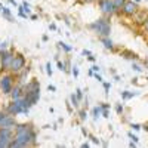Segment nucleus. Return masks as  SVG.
I'll use <instances>...</instances> for the list:
<instances>
[{
    "label": "nucleus",
    "mask_w": 148,
    "mask_h": 148,
    "mask_svg": "<svg viewBox=\"0 0 148 148\" xmlns=\"http://www.w3.org/2000/svg\"><path fill=\"white\" fill-rule=\"evenodd\" d=\"M15 133L12 138L9 147L10 148H22V147H31L37 144V133L31 125H18L14 127Z\"/></svg>",
    "instance_id": "nucleus-1"
},
{
    "label": "nucleus",
    "mask_w": 148,
    "mask_h": 148,
    "mask_svg": "<svg viewBox=\"0 0 148 148\" xmlns=\"http://www.w3.org/2000/svg\"><path fill=\"white\" fill-rule=\"evenodd\" d=\"M89 28L92 31H95L99 37H110V34H111V22L107 18H99V19L93 21L89 25Z\"/></svg>",
    "instance_id": "nucleus-2"
},
{
    "label": "nucleus",
    "mask_w": 148,
    "mask_h": 148,
    "mask_svg": "<svg viewBox=\"0 0 148 148\" xmlns=\"http://www.w3.org/2000/svg\"><path fill=\"white\" fill-rule=\"evenodd\" d=\"M14 82H15V77H14V73H6L0 77V90L3 92V95H9L12 88H14Z\"/></svg>",
    "instance_id": "nucleus-3"
},
{
    "label": "nucleus",
    "mask_w": 148,
    "mask_h": 148,
    "mask_svg": "<svg viewBox=\"0 0 148 148\" xmlns=\"http://www.w3.org/2000/svg\"><path fill=\"white\" fill-rule=\"evenodd\" d=\"M25 64H27V61H25V58H24V55L15 53L14 55V59H12V64H10L9 71L14 73V74H18L22 68H25Z\"/></svg>",
    "instance_id": "nucleus-4"
},
{
    "label": "nucleus",
    "mask_w": 148,
    "mask_h": 148,
    "mask_svg": "<svg viewBox=\"0 0 148 148\" xmlns=\"http://www.w3.org/2000/svg\"><path fill=\"white\" fill-rule=\"evenodd\" d=\"M14 52L12 51H0V67H2L3 71H9L10 68V64H12V59H14Z\"/></svg>",
    "instance_id": "nucleus-5"
},
{
    "label": "nucleus",
    "mask_w": 148,
    "mask_h": 148,
    "mask_svg": "<svg viewBox=\"0 0 148 148\" xmlns=\"http://www.w3.org/2000/svg\"><path fill=\"white\" fill-rule=\"evenodd\" d=\"M98 6H99V10L107 16H111L117 12L116 8H114L113 0H98Z\"/></svg>",
    "instance_id": "nucleus-6"
},
{
    "label": "nucleus",
    "mask_w": 148,
    "mask_h": 148,
    "mask_svg": "<svg viewBox=\"0 0 148 148\" xmlns=\"http://www.w3.org/2000/svg\"><path fill=\"white\" fill-rule=\"evenodd\" d=\"M121 12L126 16L136 15V12H138V3H135L133 0H126L125 5H123V8H121Z\"/></svg>",
    "instance_id": "nucleus-7"
},
{
    "label": "nucleus",
    "mask_w": 148,
    "mask_h": 148,
    "mask_svg": "<svg viewBox=\"0 0 148 148\" xmlns=\"http://www.w3.org/2000/svg\"><path fill=\"white\" fill-rule=\"evenodd\" d=\"M15 126H16V120H15L14 116L9 114V113H6L5 117L0 120V127H10V129H14Z\"/></svg>",
    "instance_id": "nucleus-8"
},
{
    "label": "nucleus",
    "mask_w": 148,
    "mask_h": 148,
    "mask_svg": "<svg viewBox=\"0 0 148 148\" xmlns=\"http://www.w3.org/2000/svg\"><path fill=\"white\" fill-rule=\"evenodd\" d=\"M9 95H10L12 99H19V98H22L24 95H25V90H24L22 86L16 84V86H14V88H12V90H10Z\"/></svg>",
    "instance_id": "nucleus-9"
},
{
    "label": "nucleus",
    "mask_w": 148,
    "mask_h": 148,
    "mask_svg": "<svg viewBox=\"0 0 148 148\" xmlns=\"http://www.w3.org/2000/svg\"><path fill=\"white\" fill-rule=\"evenodd\" d=\"M24 96H27L28 99L31 101V104L34 105L37 101L40 99V88H37V89H33V90H28V92H25V95Z\"/></svg>",
    "instance_id": "nucleus-10"
},
{
    "label": "nucleus",
    "mask_w": 148,
    "mask_h": 148,
    "mask_svg": "<svg viewBox=\"0 0 148 148\" xmlns=\"http://www.w3.org/2000/svg\"><path fill=\"white\" fill-rule=\"evenodd\" d=\"M101 42H102L104 47L110 49V51H113V49H114V43H113V40H111L110 37H101Z\"/></svg>",
    "instance_id": "nucleus-11"
},
{
    "label": "nucleus",
    "mask_w": 148,
    "mask_h": 148,
    "mask_svg": "<svg viewBox=\"0 0 148 148\" xmlns=\"http://www.w3.org/2000/svg\"><path fill=\"white\" fill-rule=\"evenodd\" d=\"M10 141H12V138H5V136H0V148H6V147H9Z\"/></svg>",
    "instance_id": "nucleus-12"
},
{
    "label": "nucleus",
    "mask_w": 148,
    "mask_h": 148,
    "mask_svg": "<svg viewBox=\"0 0 148 148\" xmlns=\"http://www.w3.org/2000/svg\"><path fill=\"white\" fill-rule=\"evenodd\" d=\"M136 95H138L136 92H129V90H125V92H121V98H123V99H130V98L136 96Z\"/></svg>",
    "instance_id": "nucleus-13"
},
{
    "label": "nucleus",
    "mask_w": 148,
    "mask_h": 148,
    "mask_svg": "<svg viewBox=\"0 0 148 148\" xmlns=\"http://www.w3.org/2000/svg\"><path fill=\"white\" fill-rule=\"evenodd\" d=\"M101 113H102L101 105H99V107H95V108L92 110V116H93V119H95V120H98V117L101 116Z\"/></svg>",
    "instance_id": "nucleus-14"
},
{
    "label": "nucleus",
    "mask_w": 148,
    "mask_h": 148,
    "mask_svg": "<svg viewBox=\"0 0 148 148\" xmlns=\"http://www.w3.org/2000/svg\"><path fill=\"white\" fill-rule=\"evenodd\" d=\"M125 2H126V0H113L114 8H116V10H117V12H119V10H121L123 5H125Z\"/></svg>",
    "instance_id": "nucleus-15"
},
{
    "label": "nucleus",
    "mask_w": 148,
    "mask_h": 148,
    "mask_svg": "<svg viewBox=\"0 0 148 148\" xmlns=\"http://www.w3.org/2000/svg\"><path fill=\"white\" fill-rule=\"evenodd\" d=\"M2 14H3V16L8 19V21H12V15H10V10L8 9V8H2Z\"/></svg>",
    "instance_id": "nucleus-16"
},
{
    "label": "nucleus",
    "mask_w": 148,
    "mask_h": 148,
    "mask_svg": "<svg viewBox=\"0 0 148 148\" xmlns=\"http://www.w3.org/2000/svg\"><path fill=\"white\" fill-rule=\"evenodd\" d=\"M70 101H71V105H74L76 108L80 105V104H79V98H77V95H74V93L70 96Z\"/></svg>",
    "instance_id": "nucleus-17"
},
{
    "label": "nucleus",
    "mask_w": 148,
    "mask_h": 148,
    "mask_svg": "<svg viewBox=\"0 0 148 148\" xmlns=\"http://www.w3.org/2000/svg\"><path fill=\"white\" fill-rule=\"evenodd\" d=\"M58 45H59L61 49H64L65 52H70V51H71V46H68V45H65V43H62V42H59Z\"/></svg>",
    "instance_id": "nucleus-18"
},
{
    "label": "nucleus",
    "mask_w": 148,
    "mask_h": 148,
    "mask_svg": "<svg viewBox=\"0 0 148 148\" xmlns=\"http://www.w3.org/2000/svg\"><path fill=\"white\" fill-rule=\"evenodd\" d=\"M22 8H24V12H25L27 15H28L30 12H31V9H30V5H28L27 2H24V3H22Z\"/></svg>",
    "instance_id": "nucleus-19"
},
{
    "label": "nucleus",
    "mask_w": 148,
    "mask_h": 148,
    "mask_svg": "<svg viewBox=\"0 0 148 148\" xmlns=\"http://www.w3.org/2000/svg\"><path fill=\"white\" fill-rule=\"evenodd\" d=\"M123 55H126L125 58H129V59H135V58H136V55L132 53V52H123Z\"/></svg>",
    "instance_id": "nucleus-20"
},
{
    "label": "nucleus",
    "mask_w": 148,
    "mask_h": 148,
    "mask_svg": "<svg viewBox=\"0 0 148 148\" xmlns=\"http://www.w3.org/2000/svg\"><path fill=\"white\" fill-rule=\"evenodd\" d=\"M127 135H129V138H130V139H132V141H133V142H138V141H139V138H138V136H136V135H133V133H132V132H129V133H127Z\"/></svg>",
    "instance_id": "nucleus-21"
},
{
    "label": "nucleus",
    "mask_w": 148,
    "mask_h": 148,
    "mask_svg": "<svg viewBox=\"0 0 148 148\" xmlns=\"http://www.w3.org/2000/svg\"><path fill=\"white\" fill-rule=\"evenodd\" d=\"M101 116H102V117H105V119H108V117H110V111H108V108H102Z\"/></svg>",
    "instance_id": "nucleus-22"
},
{
    "label": "nucleus",
    "mask_w": 148,
    "mask_h": 148,
    "mask_svg": "<svg viewBox=\"0 0 148 148\" xmlns=\"http://www.w3.org/2000/svg\"><path fill=\"white\" fill-rule=\"evenodd\" d=\"M86 119H88V114H86L84 110H82L80 111V120H86Z\"/></svg>",
    "instance_id": "nucleus-23"
},
{
    "label": "nucleus",
    "mask_w": 148,
    "mask_h": 148,
    "mask_svg": "<svg viewBox=\"0 0 148 148\" xmlns=\"http://www.w3.org/2000/svg\"><path fill=\"white\" fill-rule=\"evenodd\" d=\"M46 71H47L49 76H52V67H51V62H47V64H46Z\"/></svg>",
    "instance_id": "nucleus-24"
},
{
    "label": "nucleus",
    "mask_w": 148,
    "mask_h": 148,
    "mask_svg": "<svg viewBox=\"0 0 148 148\" xmlns=\"http://www.w3.org/2000/svg\"><path fill=\"white\" fill-rule=\"evenodd\" d=\"M130 127H132L133 130H139V129H141V125H138V123H132Z\"/></svg>",
    "instance_id": "nucleus-25"
},
{
    "label": "nucleus",
    "mask_w": 148,
    "mask_h": 148,
    "mask_svg": "<svg viewBox=\"0 0 148 148\" xmlns=\"http://www.w3.org/2000/svg\"><path fill=\"white\" fill-rule=\"evenodd\" d=\"M71 73H73V76H74V77H77V76H79V68H77V67H73Z\"/></svg>",
    "instance_id": "nucleus-26"
},
{
    "label": "nucleus",
    "mask_w": 148,
    "mask_h": 148,
    "mask_svg": "<svg viewBox=\"0 0 148 148\" xmlns=\"http://www.w3.org/2000/svg\"><path fill=\"white\" fill-rule=\"evenodd\" d=\"M132 68H133L135 71H138V73H141V71H142V68H141L138 64H132Z\"/></svg>",
    "instance_id": "nucleus-27"
},
{
    "label": "nucleus",
    "mask_w": 148,
    "mask_h": 148,
    "mask_svg": "<svg viewBox=\"0 0 148 148\" xmlns=\"http://www.w3.org/2000/svg\"><path fill=\"white\" fill-rule=\"evenodd\" d=\"M58 68L61 70V71H65L67 68H65V64L64 62H58Z\"/></svg>",
    "instance_id": "nucleus-28"
},
{
    "label": "nucleus",
    "mask_w": 148,
    "mask_h": 148,
    "mask_svg": "<svg viewBox=\"0 0 148 148\" xmlns=\"http://www.w3.org/2000/svg\"><path fill=\"white\" fill-rule=\"evenodd\" d=\"M116 111H117L119 114H123V111H125V110H123V105H117L116 107Z\"/></svg>",
    "instance_id": "nucleus-29"
},
{
    "label": "nucleus",
    "mask_w": 148,
    "mask_h": 148,
    "mask_svg": "<svg viewBox=\"0 0 148 148\" xmlns=\"http://www.w3.org/2000/svg\"><path fill=\"white\" fill-rule=\"evenodd\" d=\"M89 138L92 139V142H93V144H98V145H99V144H101V141H99V139H98V138H95V136H89Z\"/></svg>",
    "instance_id": "nucleus-30"
},
{
    "label": "nucleus",
    "mask_w": 148,
    "mask_h": 148,
    "mask_svg": "<svg viewBox=\"0 0 148 148\" xmlns=\"http://www.w3.org/2000/svg\"><path fill=\"white\" fill-rule=\"evenodd\" d=\"M5 49H8V43L6 42H3L2 45H0V51H5Z\"/></svg>",
    "instance_id": "nucleus-31"
},
{
    "label": "nucleus",
    "mask_w": 148,
    "mask_h": 148,
    "mask_svg": "<svg viewBox=\"0 0 148 148\" xmlns=\"http://www.w3.org/2000/svg\"><path fill=\"white\" fill-rule=\"evenodd\" d=\"M76 95H77V98H79V99H82V98H83V92H82L80 89H77V92H76Z\"/></svg>",
    "instance_id": "nucleus-32"
},
{
    "label": "nucleus",
    "mask_w": 148,
    "mask_h": 148,
    "mask_svg": "<svg viewBox=\"0 0 148 148\" xmlns=\"http://www.w3.org/2000/svg\"><path fill=\"white\" fill-rule=\"evenodd\" d=\"M104 89H105V93H108V90H110V83H104Z\"/></svg>",
    "instance_id": "nucleus-33"
},
{
    "label": "nucleus",
    "mask_w": 148,
    "mask_h": 148,
    "mask_svg": "<svg viewBox=\"0 0 148 148\" xmlns=\"http://www.w3.org/2000/svg\"><path fill=\"white\" fill-rule=\"evenodd\" d=\"M95 79H96L98 82H102V77H101V76H99V74H98V73L95 74Z\"/></svg>",
    "instance_id": "nucleus-34"
},
{
    "label": "nucleus",
    "mask_w": 148,
    "mask_h": 148,
    "mask_svg": "<svg viewBox=\"0 0 148 148\" xmlns=\"http://www.w3.org/2000/svg\"><path fill=\"white\" fill-rule=\"evenodd\" d=\"M144 21H145V22H144V28L148 31V18H147V19H144Z\"/></svg>",
    "instance_id": "nucleus-35"
},
{
    "label": "nucleus",
    "mask_w": 148,
    "mask_h": 148,
    "mask_svg": "<svg viewBox=\"0 0 148 148\" xmlns=\"http://www.w3.org/2000/svg\"><path fill=\"white\" fill-rule=\"evenodd\" d=\"M92 70H93V73H98V71H99V67H98V65H93Z\"/></svg>",
    "instance_id": "nucleus-36"
},
{
    "label": "nucleus",
    "mask_w": 148,
    "mask_h": 148,
    "mask_svg": "<svg viewBox=\"0 0 148 148\" xmlns=\"http://www.w3.org/2000/svg\"><path fill=\"white\" fill-rule=\"evenodd\" d=\"M49 90H52V92H55V86H52V84H49V88H47Z\"/></svg>",
    "instance_id": "nucleus-37"
},
{
    "label": "nucleus",
    "mask_w": 148,
    "mask_h": 148,
    "mask_svg": "<svg viewBox=\"0 0 148 148\" xmlns=\"http://www.w3.org/2000/svg\"><path fill=\"white\" fill-rule=\"evenodd\" d=\"M82 148H89V144H88V142H84V144H82Z\"/></svg>",
    "instance_id": "nucleus-38"
},
{
    "label": "nucleus",
    "mask_w": 148,
    "mask_h": 148,
    "mask_svg": "<svg viewBox=\"0 0 148 148\" xmlns=\"http://www.w3.org/2000/svg\"><path fill=\"white\" fill-rule=\"evenodd\" d=\"M49 28H51V30H56V27H55V24H51V25H49Z\"/></svg>",
    "instance_id": "nucleus-39"
},
{
    "label": "nucleus",
    "mask_w": 148,
    "mask_h": 148,
    "mask_svg": "<svg viewBox=\"0 0 148 148\" xmlns=\"http://www.w3.org/2000/svg\"><path fill=\"white\" fill-rule=\"evenodd\" d=\"M5 114H6V113H3V111H0V120H2V119L5 117Z\"/></svg>",
    "instance_id": "nucleus-40"
},
{
    "label": "nucleus",
    "mask_w": 148,
    "mask_h": 148,
    "mask_svg": "<svg viewBox=\"0 0 148 148\" xmlns=\"http://www.w3.org/2000/svg\"><path fill=\"white\" fill-rule=\"evenodd\" d=\"M82 53H83V55H88V56H89V55H90V52H89V51H83V52H82Z\"/></svg>",
    "instance_id": "nucleus-41"
},
{
    "label": "nucleus",
    "mask_w": 148,
    "mask_h": 148,
    "mask_svg": "<svg viewBox=\"0 0 148 148\" xmlns=\"http://www.w3.org/2000/svg\"><path fill=\"white\" fill-rule=\"evenodd\" d=\"M88 59H89V61H95V56H92V55H89V56H88Z\"/></svg>",
    "instance_id": "nucleus-42"
},
{
    "label": "nucleus",
    "mask_w": 148,
    "mask_h": 148,
    "mask_svg": "<svg viewBox=\"0 0 148 148\" xmlns=\"http://www.w3.org/2000/svg\"><path fill=\"white\" fill-rule=\"evenodd\" d=\"M9 2H10L12 5H15V6H16V2H15V0H9Z\"/></svg>",
    "instance_id": "nucleus-43"
},
{
    "label": "nucleus",
    "mask_w": 148,
    "mask_h": 148,
    "mask_svg": "<svg viewBox=\"0 0 148 148\" xmlns=\"http://www.w3.org/2000/svg\"><path fill=\"white\" fill-rule=\"evenodd\" d=\"M84 2H96V0H84Z\"/></svg>",
    "instance_id": "nucleus-44"
},
{
    "label": "nucleus",
    "mask_w": 148,
    "mask_h": 148,
    "mask_svg": "<svg viewBox=\"0 0 148 148\" xmlns=\"http://www.w3.org/2000/svg\"><path fill=\"white\" fill-rule=\"evenodd\" d=\"M133 2H135V3H139V2H141V0H133Z\"/></svg>",
    "instance_id": "nucleus-45"
},
{
    "label": "nucleus",
    "mask_w": 148,
    "mask_h": 148,
    "mask_svg": "<svg viewBox=\"0 0 148 148\" xmlns=\"http://www.w3.org/2000/svg\"><path fill=\"white\" fill-rule=\"evenodd\" d=\"M144 127H145V129H147V130H148V125H147V126H144Z\"/></svg>",
    "instance_id": "nucleus-46"
},
{
    "label": "nucleus",
    "mask_w": 148,
    "mask_h": 148,
    "mask_svg": "<svg viewBox=\"0 0 148 148\" xmlns=\"http://www.w3.org/2000/svg\"><path fill=\"white\" fill-rule=\"evenodd\" d=\"M0 70H2V67H0Z\"/></svg>",
    "instance_id": "nucleus-47"
}]
</instances>
